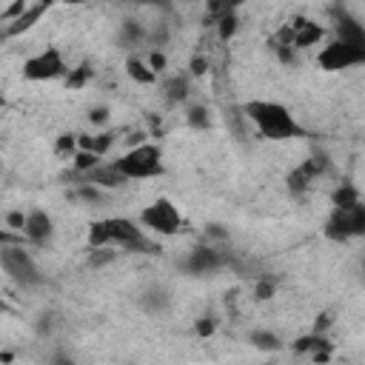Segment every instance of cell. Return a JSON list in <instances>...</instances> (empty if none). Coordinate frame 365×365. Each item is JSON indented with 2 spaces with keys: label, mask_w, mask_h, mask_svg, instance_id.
<instances>
[{
  "label": "cell",
  "mask_w": 365,
  "mask_h": 365,
  "mask_svg": "<svg viewBox=\"0 0 365 365\" xmlns=\"http://www.w3.org/2000/svg\"><path fill=\"white\" fill-rule=\"evenodd\" d=\"M182 3H197V0H182Z\"/></svg>",
  "instance_id": "d590c367"
},
{
  "label": "cell",
  "mask_w": 365,
  "mask_h": 365,
  "mask_svg": "<svg viewBox=\"0 0 365 365\" xmlns=\"http://www.w3.org/2000/svg\"><path fill=\"white\" fill-rule=\"evenodd\" d=\"M88 245H106V248H128V251H148V240L140 228V222L128 217H103L91 222L88 228Z\"/></svg>",
  "instance_id": "7a4b0ae2"
},
{
  "label": "cell",
  "mask_w": 365,
  "mask_h": 365,
  "mask_svg": "<svg viewBox=\"0 0 365 365\" xmlns=\"http://www.w3.org/2000/svg\"><path fill=\"white\" fill-rule=\"evenodd\" d=\"M9 240H11V237H9V234H6V231H3V228H0V245H6V242H9Z\"/></svg>",
  "instance_id": "1f68e13d"
},
{
  "label": "cell",
  "mask_w": 365,
  "mask_h": 365,
  "mask_svg": "<svg viewBox=\"0 0 365 365\" xmlns=\"http://www.w3.org/2000/svg\"><path fill=\"white\" fill-rule=\"evenodd\" d=\"M68 74V66H66V57L60 48L48 46L37 54H31L26 63H23V77L31 80V83H46V80H60Z\"/></svg>",
  "instance_id": "ba28073f"
},
{
  "label": "cell",
  "mask_w": 365,
  "mask_h": 365,
  "mask_svg": "<svg viewBox=\"0 0 365 365\" xmlns=\"http://www.w3.org/2000/svg\"><path fill=\"white\" fill-rule=\"evenodd\" d=\"M20 231L26 234V240H29L31 245H46V242L54 237V220H51L43 208H34V211L26 214V222H23Z\"/></svg>",
  "instance_id": "8fae6325"
},
{
  "label": "cell",
  "mask_w": 365,
  "mask_h": 365,
  "mask_svg": "<svg viewBox=\"0 0 365 365\" xmlns=\"http://www.w3.org/2000/svg\"><path fill=\"white\" fill-rule=\"evenodd\" d=\"M54 148H57V154H71L74 157V151H77V134H60Z\"/></svg>",
  "instance_id": "cb8c5ba5"
},
{
  "label": "cell",
  "mask_w": 365,
  "mask_h": 365,
  "mask_svg": "<svg viewBox=\"0 0 365 365\" xmlns=\"http://www.w3.org/2000/svg\"><path fill=\"white\" fill-rule=\"evenodd\" d=\"M128 3H160V0H128Z\"/></svg>",
  "instance_id": "d6a6232c"
},
{
  "label": "cell",
  "mask_w": 365,
  "mask_h": 365,
  "mask_svg": "<svg viewBox=\"0 0 365 365\" xmlns=\"http://www.w3.org/2000/svg\"><path fill=\"white\" fill-rule=\"evenodd\" d=\"M125 74H128L134 83H140V86H151V83L157 80V74L151 71V66H148L143 57H134V54L125 60Z\"/></svg>",
  "instance_id": "9a60e30c"
},
{
  "label": "cell",
  "mask_w": 365,
  "mask_h": 365,
  "mask_svg": "<svg viewBox=\"0 0 365 365\" xmlns=\"http://www.w3.org/2000/svg\"><path fill=\"white\" fill-rule=\"evenodd\" d=\"M86 180H88L91 185H103V188H117V185L125 182V180L117 174V168H114L111 163H97L91 171H86Z\"/></svg>",
  "instance_id": "5bb4252c"
},
{
  "label": "cell",
  "mask_w": 365,
  "mask_h": 365,
  "mask_svg": "<svg viewBox=\"0 0 365 365\" xmlns=\"http://www.w3.org/2000/svg\"><path fill=\"white\" fill-rule=\"evenodd\" d=\"M211 331H214V322H211V319H200V322H197V334H200V336H208Z\"/></svg>",
  "instance_id": "f546056e"
},
{
  "label": "cell",
  "mask_w": 365,
  "mask_h": 365,
  "mask_svg": "<svg viewBox=\"0 0 365 365\" xmlns=\"http://www.w3.org/2000/svg\"><path fill=\"white\" fill-rule=\"evenodd\" d=\"M362 63H365V46H354V43H345L336 37L317 54V66L322 71H345V68H354Z\"/></svg>",
  "instance_id": "9c48e42d"
},
{
  "label": "cell",
  "mask_w": 365,
  "mask_h": 365,
  "mask_svg": "<svg viewBox=\"0 0 365 365\" xmlns=\"http://www.w3.org/2000/svg\"><path fill=\"white\" fill-rule=\"evenodd\" d=\"M365 234V205L362 200L348 202V205H334L328 222H325V237L334 242H348L351 237Z\"/></svg>",
  "instance_id": "5b68a950"
},
{
  "label": "cell",
  "mask_w": 365,
  "mask_h": 365,
  "mask_svg": "<svg viewBox=\"0 0 365 365\" xmlns=\"http://www.w3.org/2000/svg\"><path fill=\"white\" fill-rule=\"evenodd\" d=\"M97 163H100V154H91V151H86V148H77V151H74V168H77L80 174L91 171Z\"/></svg>",
  "instance_id": "44dd1931"
},
{
  "label": "cell",
  "mask_w": 365,
  "mask_h": 365,
  "mask_svg": "<svg viewBox=\"0 0 365 365\" xmlns=\"http://www.w3.org/2000/svg\"><path fill=\"white\" fill-rule=\"evenodd\" d=\"M319 37H322V26H319V23H314V20H308V17H294V20L285 23V29H279V34H277L271 43H274L277 51L288 60L291 51L305 48V46H314Z\"/></svg>",
  "instance_id": "8992f818"
},
{
  "label": "cell",
  "mask_w": 365,
  "mask_h": 365,
  "mask_svg": "<svg viewBox=\"0 0 365 365\" xmlns=\"http://www.w3.org/2000/svg\"><path fill=\"white\" fill-rule=\"evenodd\" d=\"M220 265H222V257L214 248H205V245L194 248L188 254V259H185V271H191V274H211Z\"/></svg>",
  "instance_id": "7c38bea8"
},
{
  "label": "cell",
  "mask_w": 365,
  "mask_h": 365,
  "mask_svg": "<svg viewBox=\"0 0 365 365\" xmlns=\"http://www.w3.org/2000/svg\"><path fill=\"white\" fill-rule=\"evenodd\" d=\"M0 268L9 279H14L23 288H34L43 282V274L34 262V257L23 245H0Z\"/></svg>",
  "instance_id": "277c9868"
},
{
  "label": "cell",
  "mask_w": 365,
  "mask_h": 365,
  "mask_svg": "<svg viewBox=\"0 0 365 365\" xmlns=\"http://www.w3.org/2000/svg\"><path fill=\"white\" fill-rule=\"evenodd\" d=\"M111 165L117 168V174L128 182V180H148V177H160L163 174V151L154 143H137L128 151H123L117 160H111Z\"/></svg>",
  "instance_id": "3957f363"
},
{
  "label": "cell",
  "mask_w": 365,
  "mask_h": 365,
  "mask_svg": "<svg viewBox=\"0 0 365 365\" xmlns=\"http://www.w3.org/2000/svg\"><path fill=\"white\" fill-rule=\"evenodd\" d=\"M145 63L151 66V71H154V74H160V71L165 68V54H160V51H151V57H148Z\"/></svg>",
  "instance_id": "484cf974"
},
{
  "label": "cell",
  "mask_w": 365,
  "mask_h": 365,
  "mask_svg": "<svg viewBox=\"0 0 365 365\" xmlns=\"http://www.w3.org/2000/svg\"><path fill=\"white\" fill-rule=\"evenodd\" d=\"M66 3H86V0H66Z\"/></svg>",
  "instance_id": "e575fe53"
},
{
  "label": "cell",
  "mask_w": 365,
  "mask_h": 365,
  "mask_svg": "<svg viewBox=\"0 0 365 365\" xmlns=\"http://www.w3.org/2000/svg\"><path fill=\"white\" fill-rule=\"evenodd\" d=\"M254 297H257V299H268V297H274V282H268V279L257 282V291H254Z\"/></svg>",
  "instance_id": "4316f807"
},
{
  "label": "cell",
  "mask_w": 365,
  "mask_h": 365,
  "mask_svg": "<svg viewBox=\"0 0 365 365\" xmlns=\"http://www.w3.org/2000/svg\"><path fill=\"white\" fill-rule=\"evenodd\" d=\"M88 74H91V68H88V66H80L77 71H71V68H68V77H66V83H68L71 88H77V86H83V83L88 80Z\"/></svg>",
  "instance_id": "d4e9b609"
},
{
  "label": "cell",
  "mask_w": 365,
  "mask_h": 365,
  "mask_svg": "<svg viewBox=\"0 0 365 365\" xmlns=\"http://www.w3.org/2000/svg\"><path fill=\"white\" fill-rule=\"evenodd\" d=\"M245 117L254 123V128L259 131V137L282 143V140H294L302 137V125L294 120V114L277 103V100H248L245 103Z\"/></svg>",
  "instance_id": "6da1fadb"
},
{
  "label": "cell",
  "mask_w": 365,
  "mask_h": 365,
  "mask_svg": "<svg viewBox=\"0 0 365 365\" xmlns=\"http://www.w3.org/2000/svg\"><path fill=\"white\" fill-rule=\"evenodd\" d=\"M140 305L145 308V311H151V314H157V311H165L168 308V291L165 288H148L143 297H140Z\"/></svg>",
  "instance_id": "e0dca14e"
},
{
  "label": "cell",
  "mask_w": 365,
  "mask_h": 365,
  "mask_svg": "<svg viewBox=\"0 0 365 365\" xmlns=\"http://www.w3.org/2000/svg\"><path fill=\"white\" fill-rule=\"evenodd\" d=\"M185 94H188V77L177 74V77H171V80L165 83V97H168L171 103H180V100H185Z\"/></svg>",
  "instance_id": "d6986e66"
},
{
  "label": "cell",
  "mask_w": 365,
  "mask_h": 365,
  "mask_svg": "<svg viewBox=\"0 0 365 365\" xmlns=\"http://www.w3.org/2000/svg\"><path fill=\"white\" fill-rule=\"evenodd\" d=\"M111 143H114V134L111 131H103V134H77V148H86V151H91V154H106L108 148H111Z\"/></svg>",
  "instance_id": "2e32d148"
},
{
  "label": "cell",
  "mask_w": 365,
  "mask_h": 365,
  "mask_svg": "<svg viewBox=\"0 0 365 365\" xmlns=\"http://www.w3.org/2000/svg\"><path fill=\"white\" fill-rule=\"evenodd\" d=\"M106 117H108V108H103V106L88 111V120H91V123H106Z\"/></svg>",
  "instance_id": "83f0119b"
},
{
  "label": "cell",
  "mask_w": 365,
  "mask_h": 365,
  "mask_svg": "<svg viewBox=\"0 0 365 365\" xmlns=\"http://www.w3.org/2000/svg\"><path fill=\"white\" fill-rule=\"evenodd\" d=\"M251 342H254L259 351H277V348H282L279 336L271 334V331H254V334H251Z\"/></svg>",
  "instance_id": "ffe728a7"
},
{
  "label": "cell",
  "mask_w": 365,
  "mask_h": 365,
  "mask_svg": "<svg viewBox=\"0 0 365 365\" xmlns=\"http://www.w3.org/2000/svg\"><path fill=\"white\" fill-rule=\"evenodd\" d=\"M325 171H328V157L314 154V157H308L305 163H299V165L288 174V188L297 191V194H302V191L311 188V182H317Z\"/></svg>",
  "instance_id": "30bf717a"
},
{
  "label": "cell",
  "mask_w": 365,
  "mask_h": 365,
  "mask_svg": "<svg viewBox=\"0 0 365 365\" xmlns=\"http://www.w3.org/2000/svg\"><path fill=\"white\" fill-rule=\"evenodd\" d=\"M359 200V191L354 185H339L334 191V205H348V202H356Z\"/></svg>",
  "instance_id": "7402d4cb"
},
{
  "label": "cell",
  "mask_w": 365,
  "mask_h": 365,
  "mask_svg": "<svg viewBox=\"0 0 365 365\" xmlns=\"http://www.w3.org/2000/svg\"><path fill=\"white\" fill-rule=\"evenodd\" d=\"M217 3H220V0H208V9H211V6H217Z\"/></svg>",
  "instance_id": "836d02e7"
},
{
  "label": "cell",
  "mask_w": 365,
  "mask_h": 365,
  "mask_svg": "<svg viewBox=\"0 0 365 365\" xmlns=\"http://www.w3.org/2000/svg\"><path fill=\"white\" fill-rule=\"evenodd\" d=\"M6 222H9L11 228H23V222H26V214H20V211H11V214L6 217Z\"/></svg>",
  "instance_id": "f1b7e54d"
},
{
  "label": "cell",
  "mask_w": 365,
  "mask_h": 365,
  "mask_svg": "<svg viewBox=\"0 0 365 365\" xmlns=\"http://www.w3.org/2000/svg\"><path fill=\"white\" fill-rule=\"evenodd\" d=\"M205 71V60L202 57H194V63H191V74H202Z\"/></svg>",
  "instance_id": "4dcf8cb0"
},
{
  "label": "cell",
  "mask_w": 365,
  "mask_h": 365,
  "mask_svg": "<svg viewBox=\"0 0 365 365\" xmlns=\"http://www.w3.org/2000/svg\"><path fill=\"white\" fill-rule=\"evenodd\" d=\"M334 31H336V40H345V43H354V46H365V29L356 17L351 14H339L336 23H334Z\"/></svg>",
  "instance_id": "4fadbf2b"
},
{
  "label": "cell",
  "mask_w": 365,
  "mask_h": 365,
  "mask_svg": "<svg viewBox=\"0 0 365 365\" xmlns=\"http://www.w3.org/2000/svg\"><path fill=\"white\" fill-rule=\"evenodd\" d=\"M214 26H217V37L225 43V40H231V37L237 34V29H240V17H237V11H228V14H220Z\"/></svg>",
  "instance_id": "ac0fdd59"
},
{
  "label": "cell",
  "mask_w": 365,
  "mask_h": 365,
  "mask_svg": "<svg viewBox=\"0 0 365 365\" xmlns=\"http://www.w3.org/2000/svg\"><path fill=\"white\" fill-rule=\"evenodd\" d=\"M140 225L160 234V237H174L180 228H182V214L177 211V205L165 197L148 202L143 211H140Z\"/></svg>",
  "instance_id": "52a82bcc"
},
{
  "label": "cell",
  "mask_w": 365,
  "mask_h": 365,
  "mask_svg": "<svg viewBox=\"0 0 365 365\" xmlns=\"http://www.w3.org/2000/svg\"><path fill=\"white\" fill-rule=\"evenodd\" d=\"M188 125L205 128V125H208V111H205L202 106H191V108H188Z\"/></svg>",
  "instance_id": "603a6c76"
}]
</instances>
